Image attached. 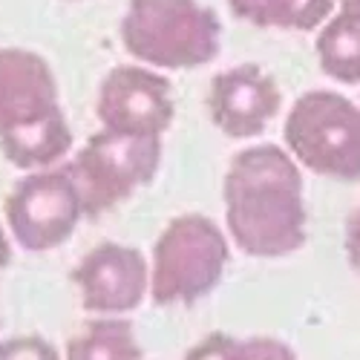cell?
Wrapping results in <instances>:
<instances>
[{"instance_id":"1","label":"cell","mask_w":360,"mask_h":360,"mask_svg":"<svg viewBox=\"0 0 360 360\" xmlns=\"http://www.w3.org/2000/svg\"><path fill=\"white\" fill-rule=\"evenodd\" d=\"M303 170L283 144H248L222 179L225 233L254 259H283L309 239Z\"/></svg>"},{"instance_id":"2","label":"cell","mask_w":360,"mask_h":360,"mask_svg":"<svg viewBox=\"0 0 360 360\" xmlns=\"http://www.w3.org/2000/svg\"><path fill=\"white\" fill-rule=\"evenodd\" d=\"M118 38L136 64L156 72H185L217 61L222 20L202 0H127Z\"/></svg>"},{"instance_id":"3","label":"cell","mask_w":360,"mask_h":360,"mask_svg":"<svg viewBox=\"0 0 360 360\" xmlns=\"http://www.w3.org/2000/svg\"><path fill=\"white\" fill-rule=\"evenodd\" d=\"M231 239L205 214H179L156 236L150 254V300L162 309L193 306L228 274Z\"/></svg>"},{"instance_id":"4","label":"cell","mask_w":360,"mask_h":360,"mask_svg":"<svg viewBox=\"0 0 360 360\" xmlns=\"http://www.w3.org/2000/svg\"><path fill=\"white\" fill-rule=\"evenodd\" d=\"M283 147L300 170L360 182V104L338 89H306L285 115Z\"/></svg>"},{"instance_id":"5","label":"cell","mask_w":360,"mask_h":360,"mask_svg":"<svg viewBox=\"0 0 360 360\" xmlns=\"http://www.w3.org/2000/svg\"><path fill=\"white\" fill-rule=\"evenodd\" d=\"M159 167L162 139L122 136L110 130L93 133L67 162L86 219H101L133 199L159 176Z\"/></svg>"},{"instance_id":"6","label":"cell","mask_w":360,"mask_h":360,"mask_svg":"<svg viewBox=\"0 0 360 360\" xmlns=\"http://www.w3.org/2000/svg\"><path fill=\"white\" fill-rule=\"evenodd\" d=\"M6 231L29 254L67 245L84 219V205L67 165L23 173L4 202Z\"/></svg>"},{"instance_id":"7","label":"cell","mask_w":360,"mask_h":360,"mask_svg":"<svg viewBox=\"0 0 360 360\" xmlns=\"http://www.w3.org/2000/svg\"><path fill=\"white\" fill-rule=\"evenodd\" d=\"M96 115L101 130L165 139L176 118L173 81L141 64H118L98 84Z\"/></svg>"},{"instance_id":"8","label":"cell","mask_w":360,"mask_h":360,"mask_svg":"<svg viewBox=\"0 0 360 360\" xmlns=\"http://www.w3.org/2000/svg\"><path fill=\"white\" fill-rule=\"evenodd\" d=\"M70 280L86 314L124 317L150 297V259L136 245L101 243L75 262Z\"/></svg>"},{"instance_id":"9","label":"cell","mask_w":360,"mask_h":360,"mask_svg":"<svg viewBox=\"0 0 360 360\" xmlns=\"http://www.w3.org/2000/svg\"><path fill=\"white\" fill-rule=\"evenodd\" d=\"M283 110V89L271 72L259 64H236L211 78L207 112L214 127L233 139H259Z\"/></svg>"},{"instance_id":"10","label":"cell","mask_w":360,"mask_h":360,"mask_svg":"<svg viewBox=\"0 0 360 360\" xmlns=\"http://www.w3.org/2000/svg\"><path fill=\"white\" fill-rule=\"evenodd\" d=\"M61 89L44 55L26 46L0 49V139L61 112Z\"/></svg>"},{"instance_id":"11","label":"cell","mask_w":360,"mask_h":360,"mask_svg":"<svg viewBox=\"0 0 360 360\" xmlns=\"http://www.w3.org/2000/svg\"><path fill=\"white\" fill-rule=\"evenodd\" d=\"M320 70L346 86H360V0H340L314 38Z\"/></svg>"},{"instance_id":"12","label":"cell","mask_w":360,"mask_h":360,"mask_svg":"<svg viewBox=\"0 0 360 360\" xmlns=\"http://www.w3.org/2000/svg\"><path fill=\"white\" fill-rule=\"evenodd\" d=\"M70 150H72V127L67 122L64 110L15 133V136L0 139V153H4V159L23 173L49 170V167L64 165Z\"/></svg>"},{"instance_id":"13","label":"cell","mask_w":360,"mask_h":360,"mask_svg":"<svg viewBox=\"0 0 360 360\" xmlns=\"http://www.w3.org/2000/svg\"><path fill=\"white\" fill-rule=\"evenodd\" d=\"M236 20L277 32H317L332 18L335 0H228Z\"/></svg>"},{"instance_id":"14","label":"cell","mask_w":360,"mask_h":360,"mask_svg":"<svg viewBox=\"0 0 360 360\" xmlns=\"http://www.w3.org/2000/svg\"><path fill=\"white\" fill-rule=\"evenodd\" d=\"M64 360H144L127 317H93L67 340Z\"/></svg>"},{"instance_id":"15","label":"cell","mask_w":360,"mask_h":360,"mask_svg":"<svg viewBox=\"0 0 360 360\" xmlns=\"http://www.w3.org/2000/svg\"><path fill=\"white\" fill-rule=\"evenodd\" d=\"M0 360H61V352L41 335H18L0 340Z\"/></svg>"},{"instance_id":"16","label":"cell","mask_w":360,"mask_h":360,"mask_svg":"<svg viewBox=\"0 0 360 360\" xmlns=\"http://www.w3.org/2000/svg\"><path fill=\"white\" fill-rule=\"evenodd\" d=\"M239 343L243 340L228 332H211L188 349L185 360H239Z\"/></svg>"},{"instance_id":"17","label":"cell","mask_w":360,"mask_h":360,"mask_svg":"<svg viewBox=\"0 0 360 360\" xmlns=\"http://www.w3.org/2000/svg\"><path fill=\"white\" fill-rule=\"evenodd\" d=\"M239 360H300L280 338H245L239 343Z\"/></svg>"},{"instance_id":"18","label":"cell","mask_w":360,"mask_h":360,"mask_svg":"<svg viewBox=\"0 0 360 360\" xmlns=\"http://www.w3.org/2000/svg\"><path fill=\"white\" fill-rule=\"evenodd\" d=\"M343 248H346V262L349 268L360 277V205L349 214L346 219V236H343Z\"/></svg>"},{"instance_id":"19","label":"cell","mask_w":360,"mask_h":360,"mask_svg":"<svg viewBox=\"0 0 360 360\" xmlns=\"http://www.w3.org/2000/svg\"><path fill=\"white\" fill-rule=\"evenodd\" d=\"M9 262H12V243H9V231H6V225L0 222V274L9 268Z\"/></svg>"}]
</instances>
